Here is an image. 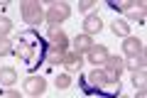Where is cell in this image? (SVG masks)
<instances>
[{
	"instance_id": "16",
	"label": "cell",
	"mask_w": 147,
	"mask_h": 98,
	"mask_svg": "<svg viewBox=\"0 0 147 98\" xmlns=\"http://www.w3.org/2000/svg\"><path fill=\"white\" fill-rule=\"evenodd\" d=\"M110 30L115 32L118 37H130V25H127V20H113L110 22Z\"/></svg>"
},
{
	"instance_id": "9",
	"label": "cell",
	"mask_w": 147,
	"mask_h": 98,
	"mask_svg": "<svg viewBox=\"0 0 147 98\" xmlns=\"http://www.w3.org/2000/svg\"><path fill=\"white\" fill-rule=\"evenodd\" d=\"M47 39L52 47H59V49H66L69 47V34L61 30V27H49L47 30Z\"/></svg>"
},
{
	"instance_id": "26",
	"label": "cell",
	"mask_w": 147,
	"mask_h": 98,
	"mask_svg": "<svg viewBox=\"0 0 147 98\" xmlns=\"http://www.w3.org/2000/svg\"><path fill=\"white\" fill-rule=\"evenodd\" d=\"M34 98H42V96H34Z\"/></svg>"
},
{
	"instance_id": "20",
	"label": "cell",
	"mask_w": 147,
	"mask_h": 98,
	"mask_svg": "<svg viewBox=\"0 0 147 98\" xmlns=\"http://www.w3.org/2000/svg\"><path fill=\"white\" fill-rule=\"evenodd\" d=\"M12 39H7V37H0V57H7V54H12Z\"/></svg>"
},
{
	"instance_id": "8",
	"label": "cell",
	"mask_w": 147,
	"mask_h": 98,
	"mask_svg": "<svg viewBox=\"0 0 147 98\" xmlns=\"http://www.w3.org/2000/svg\"><path fill=\"white\" fill-rule=\"evenodd\" d=\"M64 66H66V74H74V71H81L84 66V54H76L74 49H66L64 52Z\"/></svg>"
},
{
	"instance_id": "3",
	"label": "cell",
	"mask_w": 147,
	"mask_h": 98,
	"mask_svg": "<svg viewBox=\"0 0 147 98\" xmlns=\"http://www.w3.org/2000/svg\"><path fill=\"white\" fill-rule=\"evenodd\" d=\"M105 83H108V78H105L103 69H93L91 74H86V76H84V83H81V86H84L86 93H100V96H103Z\"/></svg>"
},
{
	"instance_id": "13",
	"label": "cell",
	"mask_w": 147,
	"mask_h": 98,
	"mask_svg": "<svg viewBox=\"0 0 147 98\" xmlns=\"http://www.w3.org/2000/svg\"><path fill=\"white\" fill-rule=\"evenodd\" d=\"M64 52H66V49H59V47H52V44H49L47 49H44V59H47L52 66H57V64L64 62Z\"/></svg>"
},
{
	"instance_id": "25",
	"label": "cell",
	"mask_w": 147,
	"mask_h": 98,
	"mask_svg": "<svg viewBox=\"0 0 147 98\" xmlns=\"http://www.w3.org/2000/svg\"><path fill=\"white\" fill-rule=\"evenodd\" d=\"M115 98H130V96H123V93H118V96Z\"/></svg>"
},
{
	"instance_id": "4",
	"label": "cell",
	"mask_w": 147,
	"mask_h": 98,
	"mask_svg": "<svg viewBox=\"0 0 147 98\" xmlns=\"http://www.w3.org/2000/svg\"><path fill=\"white\" fill-rule=\"evenodd\" d=\"M100 69H103V74H105L108 81H120L123 71H125V64H123V59L118 57V54H108V59H105V64Z\"/></svg>"
},
{
	"instance_id": "19",
	"label": "cell",
	"mask_w": 147,
	"mask_h": 98,
	"mask_svg": "<svg viewBox=\"0 0 147 98\" xmlns=\"http://www.w3.org/2000/svg\"><path fill=\"white\" fill-rule=\"evenodd\" d=\"M12 32V20L5 15H0V37H7Z\"/></svg>"
},
{
	"instance_id": "22",
	"label": "cell",
	"mask_w": 147,
	"mask_h": 98,
	"mask_svg": "<svg viewBox=\"0 0 147 98\" xmlns=\"http://www.w3.org/2000/svg\"><path fill=\"white\" fill-rule=\"evenodd\" d=\"M93 5H96L93 0H81V3H79V10L81 12H91V10H93Z\"/></svg>"
},
{
	"instance_id": "12",
	"label": "cell",
	"mask_w": 147,
	"mask_h": 98,
	"mask_svg": "<svg viewBox=\"0 0 147 98\" xmlns=\"http://www.w3.org/2000/svg\"><path fill=\"white\" fill-rule=\"evenodd\" d=\"M12 52H15L17 57H20V59H25V62H32V54H34V47H32L30 42L25 39V37H20V44H17L15 49H12Z\"/></svg>"
},
{
	"instance_id": "10",
	"label": "cell",
	"mask_w": 147,
	"mask_h": 98,
	"mask_svg": "<svg viewBox=\"0 0 147 98\" xmlns=\"http://www.w3.org/2000/svg\"><path fill=\"white\" fill-rule=\"evenodd\" d=\"M100 30H103V20H100V15H98V12H91V15L84 20V34L93 37V34H98Z\"/></svg>"
},
{
	"instance_id": "14",
	"label": "cell",
	"mask_w": 147,
	"mask_h": 98,
	"mask_svg": "<svg viewBox=\"0 0 147 98\" xmlns=\"http://www.w3.org/2000/svg\"><path fill=\"white\" fill-rule=\"evenodd\" d=\"M17 78H20V76H17V71L12 66H3V69H0V86H7V88H10Z\"/></svg>"
},
{
	"instance_id": "6",
	"label": "cell",
	"mask_w": 147,
	"mask_h": 98,
	"mask_svg": "<svg viewBox=\"0 0 147 98\" xmlns=\"http://www.w3.org/2000/svg\"><path fill=\"white\" fill-rule=\"evenodd\" d=\"M108 54H110V52L105 49L103 44H93V47L88 49V52H86V59H88V62L93 64L96 69H100V66L105 64V59H108Z\"/></svg>"
},
{
	"instance_id": "21",
	"label": "cell",
	"mask_w": 147,
	"mask_h": 98,
	"mask_svg": "<svg viewBox=\"0 0 147 98\" xmlns=\"http://www.w3.org/2000/svg\"><path fill=\"white\" fill-rule=\"evenodd\" d=\"M110 7H113V10H118V12H127L132 7V3L130 0H123V3H110Z\"/></svg>"
},
{
	"instance_id": "24",
	"label": "cell",
	"mask_w": 147,
	"mask_h": 98,
	"mask_svg": "<svg viewBox=\"0 0 147 98\" xmlns=\"http://www.w3.org/2000/svg\"><path fill=\"white\" fill-rule=\"evenodd\" d=\"M137 98H147V93H145V88H140V91H137Z\"/></svg>"
},
{
	"instance_id": "17",
	"label": "cell",
	"mask_w": 147,
	"mask_h": 98,
	"mask_svg": "<svg viewBox=\"0 0 147 98\" xmlns=\"http://www.w3.org/2000/svg\"><path fill=\"white\" fill-rule=\"evenodd\" d=\"M74 83V78H71V74H59L57 78H54V86L59 88V91H64V88H69Z\"/></svg>"
},
{
	"instance_id": "11",
	"label": "cell",
	"mask_w": 147,
	"mask_h": 98,
	"mask_svg": "<svg viewBox=\"0 0 147 98\" xmlns=\"http://www.w3.org/2000/svg\"><path fill=\"white\" fill-rule=\"evenodd\" d=\"M93 44H96L93 37H88V34L81 32V34H76V39H74V52H76V54H86Z\"/></svg>"
},
{
	"instance_id": "7",
	"label": "cell",
	"mask_w": 147,
	"mask_h": 98,
	"mask_svg": "<svg viewBox=\"0 0 147 98\" xmlns=\"http://www.w3.org/2000/svg\"><path fill=\"white\" fill-rule=\"evenodd\" d=\"M123 54L125 57H140V54H145V44H142V39H137V37H125L123 39Z\"/></svg>"
},
{
	"instance_id": "18",
	"label": "cell",
	"mask_w": 147,
	"mask_h": 98,
	"mask_svg": "<svg viewBox=\"0 0 147 98\" xmlns=\"http://www.w3.org/2000/svg\"><path fill=\"white\" fill-rule=\"evenodd\" d=\"M145 81H147V71L145 69L132 71V83H135V88H145Z\"/></svg>"
},
{
	"instance_id": "15",
	"label": "cell",
	"mask_w": 147,
	"mask_h": 98,
	"mask_svg": "<svg viewBox=\"0 0 147 98\" xmlns=\"http://www.w3.org/2000/svg\"><path fill=\"white\" fill-rule=\"evenodd\" d=\"M145 59H147V54H140V57H125L123 64H125V69H130V71H137V69H145Z\"/></svg>"
},
{
	"instance_id": "2",
	"label": "cell",
	"mask_w": 147,
	"mask_h": 98,
	"mask_svg": "<svg viewBox=\"0 0 147 98\" xmlns=\"http://www.w3.org/2000/svg\"><path fill=\"white\" fill-rule=\"evenodd\" d=\"M20 15H22V20L27 22V25H39V22H44V10H42V5L37 3V0H22L20 3Z\"/></svg>"
},
{
	"instance_id": "1",
	"label": "cell",
	"mask_w": 147,
	"mask_h": 98,
	"mask_svg": "<svg viewBox=\"0 0 147 98\" xmlns=\"http://www.w3.org/2000/svg\"><path fill=\"white\" fill-rule=\"evenodd\" d=\"M69 17H71V5L69 3H52L49 10H44V22L49 27H59Z\"/></svg>"
},
{
	"instance_id": "23",
	"label": "cell",
	"mask_w": 147,
	"mask_h": 98,
	"mask_svg": "<svg viewBox=\"0 0 147 98\" xmlns=\"http://www.w3.org/2000/svg\"><path fill=\"white\" fill-rule=\"evenodd\" d=\"M0 98H20V93L12 88H5V91H0Z\"/></svg>"
},
{
	"instance_id": "5",
	"label": "cell",
	"mask_w": 147,
	"mask_h": 98,
	"mask_svg": "<svg viewBox=\"0 0 147 98\" xmlns=\"http://www.w3.org/2000/svg\"><path fill=\"white\" fill-rule=\"evenodd\" d=\"M22 88H25L27 96H42L44 91H47V78L44 76H37V74H32V76L25 78V83H22Z\"/></svg>"
}]
</instances>
